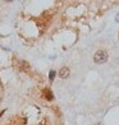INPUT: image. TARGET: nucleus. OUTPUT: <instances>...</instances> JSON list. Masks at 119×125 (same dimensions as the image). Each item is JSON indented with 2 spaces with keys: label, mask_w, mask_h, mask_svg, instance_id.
Returning <instances> with one entry per match:
<instances>
[{
  "label": "nucleus",
  "mask_w": 119,
  "mask_h": 125,
  "mask_svg": "<svg viewBox=\"0 0 119 125\" xmlns=\"http://www.w3.org/2000/svg\"><path fill=\"white\" fill-rule=\"evenodd\" d=\"M44 96H45V98H46V100H53V93H51V91H50V89H45L44 91Z\"/></svg>",
  "instance_id": "7ed1b4c3"
},
{
  "label": "nucleus",
  "mask_w": 119,
  "mask_h": 125,
  "mask_svg": "<svg viewBox=\"0 0 119 125\" xmlns=\"http://www.w3.org/2000/svg\"><path fill=\"white\" fill-rule=\"evenodd\" d=\"M59 75H60L61 78H67L68 75H69V69H68L67 66L61 68V69H60V72H59Z\"/></svg>",
  "instance_id": "f03ea898"
},
{
  "label": "nucleus",
  "mask_w": 119,
  "mask_h": 125,
  "mask_svg": "<svg viewBox=\"0 0 119 125\" xmlns=\"http://www.w3.org/2000/svg\"><path fill=\"white\" fill-rule=\"evenodd\" d=\"M5 1H13V0H5Z\"/></svg>",
  "instance_id": "39448f33"
},
{
  "label": "nucleus",
  "mask_w": 119,
  "mask_h": 125,
  "mask_svg": "<svg viewBox=\"0 0 119 125\" xmlns=\"http://www.w3.org/2000/svg\"><path fill=\"white\" fill-rule=\"evenodd\" d=\"M106 60H107V54H106V51H104V50L96 51V54H95V61H96V62H99V64H103V62H105Z\"/></svg>",
  "instance_id": "f257e3e1"
},
{
  "label": "nucleus",
  "mask_w": 119,
  "mask_h": 125,
  "mask_svg": "<svg viewBox=\"0 0 119 125\" xmlns=\"http://www.w3.org/2000/svg\"><path fill=\"white\" fill-rule=\"evenodd\" d=\"M49 78H50V81H53V79L55 78V72H54V70L50 72V75H49Z\"/></svg>",
  "instance_id": "20e7f679"
}]
</instances>
